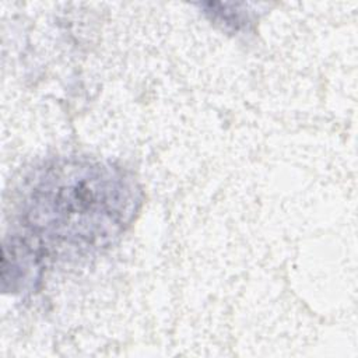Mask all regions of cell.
<instances>
[{
    "instance_id": "1",
    "label": "cell",
    "mask_w": 358,
    "mask_h": 358,
    "mask_svg": "<svg viewBox=\"0 0 358 358\" xmlns=\"http://www.w3.org/2000/svg\"><path fill=\"white\" fill-rule=\"evenodd\" d=\"M141 204L133 176L115 164L87 158L53 161L27 180L17 234L43 263L50 256H84L113 243Z\"/></svg>"
}]
</instances>
